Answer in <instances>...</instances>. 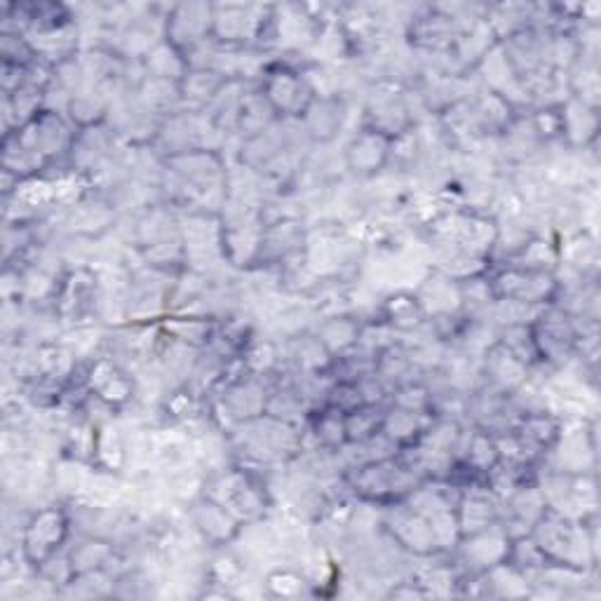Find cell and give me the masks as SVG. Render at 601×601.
I'll list each match as a JSON object with an SVG mask.
<instances>
[{
    "label": "cell",
    "mask_w": 601,
    "mask_h": 601,
    "mask_svg": "<svg viewBox=\"0 0 601 601\" xmlns=\"http://www.w3.org/2000/svg\"><path fill=\"white\" fill-rule=\"evenodd\" d=\"M304 122L306 132L315 139V141H329L336 137V132L341 130V120H343V109L341 101L336 99H327V97H315L311 101L308 109L304 111V116L298 118Z\"/></svg>",
    "instance_id": "cell-6"
},
{
    "label": "cell",
    "mask_w": 601,
    "mask_h": 601,
    "mask_svg": "<svg viewBox=\"0 0 601 601\" xmlns=\"http://www.w3.org/2000/svg\"><path fill=\"white\" fill-rule=\"evenodd\" d=\"M71 522L67 510L46 508L38 510L21 533V552L33 569L48 566L69 539Z\"/></svg>",
    "instance_id": "cell-2"
},
{
    "label": "cell",
    "mask_w": 601,
    "mask_h": 601,
    "mask_svg": "<svg viewBox=\"0 0 601 601\" xmlns=\"http://www.w3.org/2000/svg\"><path fill=\"white\" fill-rule=\"evenodd\" d=\"M111 554H114V548L104 541L80 543L69 556L71 578L80 573H99L106 566V562H109Z\"/></svg>",
    "instance_id": "cell-7"
},
{
    "label": "cell",
    "mask_w": 601,
    "mask_h": 601,
    "mask_svg": "<svg viewBox=\"0 0 601 601\" xmlns=\"http://www.w3.org/2000/svg\"><path fill=\"white\" fill-rule=\"evenodd\" d=\"M402 109H406V106H404V101H402V99H395V97H391V99H388V111H402ZM385 116H388V114H385ZM367 127H374V130L383 132L385 137H391V122H385V120H383V116H376L374 120H370V122H367ZM391 139H393V137H391Z\"/></svg>",
    "instance_id": "cell-8"
},
{
    "label": "cell",
    "mask_w": 601,
    "mask_h": 601,
    "mask_svg": "<svg viewBox=\"0 0 601 601\" xmlns=\"http://www.w3.org/2000/svg\"><path fill=\"white\" fill-rule=\"evenodd\" d=\"M259 90L268 99V104L273 106L277 118L280 116L283 118L285 116L300 118L311 106V101L315 99L304 73L287 67V63H273V67H268L262 73Z\"/></svg>",
    "instance_id": "cell-3"
},
{
    "label": "cell",
    "mask_w": 601,
    "mask_h": 601,
    "mask_svg": "<svg viewBox=\"0 0 601 601\" xmlns=\"http://www.w3.org/2000/svg\"><path fill=\"white\" fill-rule=\"evenodd\" d=\"M416 486V472L400 456H385L364 463L353 477V489L364 501L383 503L388 508L410 499Z\"/></svg>",
    "instance_id": "cell-1"
},
{
    "label": "cell",
    "mask_w": 601,
    "mask_h": 601,
    "mask_svg": "<svg viewBox=\"0 0 601 601\" xmlns=\"http://www.w3.org/2000/svg\"><path fill=\"white\" fill-rule=\"evenodd\" d=\"M427 313L423 300L416 294L400 292L385 300L381 308V322L388 325L393 332H412L418 329L425 322Z\"/></svg>",
    "instance_id": "cell-5"
},
{
    "label": "cell",
    "mask_w": 601,
    "mask_h": 601,
    "mask_svg": "<svg viewBox=\"0 0 601 601\" xmlns=\"http://www.w3.org/2000/svg\"><path fill=\"white\" fill-rule=\"evenodd\" d=\"M391 144H393L391 137H385L383 132L374 130V127L364 125L359 135L346 148L348 167L355 175L362 177L378 175V171L391 162Z\"/></svg>",
    "instance_id": "cell-4"
}]
</instances>
